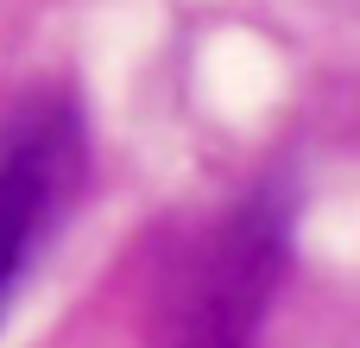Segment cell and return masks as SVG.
I'll use <instances>...</instances> for the list:
<instances>
[{"mask_svg": "<svg viewBox=\"0 0 360 348\" xmlns=\"http://www.w3.org/2000/svg\"><path fill=\"white\" fill-rule=\"evenodd\" d=\"M82 184V127L63 101L19 108L0 127V317Z\"/></svg>", "mask_w": 360, "mask_h": 348, "instance_id": "obj_1", "label": "cell"}, {"mask_svg": "<svg viewBox=\"0 0 360 348\" xmlns=\"http://www.w3.org/2000/svg\"><path fill=\"white\" fill-rule=\"evenodd\" d=\"M196 266L202 273H190L171 317V348H240L266 311V285L278 279V216L266 203L240 209V222L221 228Z\"/></svg>", "mask_w": 360, "mask_h": 348, "instance_id": "obj_2", "label": "cell"}]
</instances>
